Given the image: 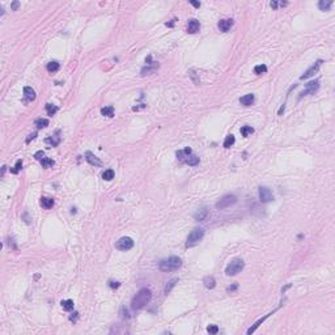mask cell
<instances>
[{"label": "cell", "mask_w": 335, "mask_h": 335, "mask_svg": "<svg viewBox=\"0 0 335 335\" xmlns=\"http://www.w3.org/2000/svg\"><path fill=\"white\" fill-rule=\"evenodd\" d=\"M152 298V292L148 289V288H142L135 296H134L132 301H131V306L134 310H139V309H143L144 306L149 304Z\"/></svg>", "instance_id": "obj_1"}, {"label": "cell", "mask_w": 335, "mask_h": 335, "mask_svg": "<svg viewBox=\"0 0 335 335\" xmlns=\"http://www.w3.org/2000/svg\"><path fill=\"white\" fill-rule=\"evenodd\" d=\"M182 265V261L178 258V257H170L168 259H164L160 262L158 269L164 271V272H170V271H176L178 270Z\"/></svg>", "instance_id": "obj_2"}, {"label": "cell", "mask_w": 335, "mask_h": 335, "mask_svg": "<svg viewBox=\"0 0 335 335\" xmlns=\"http://www.w3.org/2000/svg\"><path fill=\"white\" fill-rule=\"evenodd\" d=\"M244 267H245L244 261H242L241 258H234L233 261H230V263L228 266H226L225 274L228 276H234L237 274H240V272L244 270Z\"/></svg>", "instance_id": "obj_3"}, {"label": "cell", "mask_w": 335, "mask_h": 335, "mask_svg": "<svg viewBox=\"0 0 335 335\" xmlns=\"http://www.w3.org/2000/svg\"><path fill=\"white\" fill-rule=\"evenodd\" d=\"M204 237V229L202 228H195L194 230H191V233L189 234L187 241H186V247H193L197 246L202 238Z\"/></svg>", "instance_id": "obj_4"}, {"label": "cell", "mask_w": 335, "mask_h": 335, "mask_svg": "<svg viewBox=\"0 0 335 335\" xmlns=\"http://www.w3.org/2000/svg\"><path fill=\"white\" fill-rule=\"evenodd\" d=\"M115 247L118 250H122V251H127L134 247V240L131 237H122L119 238L117 242H115Z\"/></svg>", "instance_id": "obj_5"}, {"label": "cell", "mask_w": 335, "mask_h": 335, "mask_svg": "<svg viewBox=\"0 0 335 335\" xmlns=\"http://www.w3.org/2000/svg\"><path fill=\"white\" fill-rule=\"evenodd\" d=\"M236 202H237V198L234 197V195H225V197H223L217 203H216V208L217 209L228 208V207H230V205H233Z\"/></svg>", "instance_id": "obj_6"}, {"label": "cell", "mask_w": 335, "mask_h": 335, "mask_svg": "<svg viewBox=\"0 0 335 335\" xmlns=\"http://www.w3.org/2000/svg\"><path fill=\"white\" fill-rule=\"evenodd\" d=\"M259 199L262 203H269L271 200H274V195H272L271 190L266 186H261L259 187Z\"/></svg>", "instance_id": "obj_7"}, {"label": "cell", "mask_w": 335, "mask_h": 335, "mask_svg": "<svg viewBox=\"0 0 335 335\" xmlns=\"http://www.w3.org/2000/svg\"><path fill=\"white\" fill-rule=\"evenodd\" d=\"M318 88H319V81H318V80L308 82L306 86H305V90H302V92H301V97H302V96L314 94V93H316V92L318 90Z\"/></svg>", "instance_id": "obj_8"}, {"label": "cell", "mask_w": 335, "mask_h": 335, "mask_svg": "<svg viewBox=\"0 0 335 335\" xmlns=\"http://www.w3.org/2000/svg\"><path fill=\"white\" fill-rule=\"evenodd\" d=\"M322 63H323V60H317L316 63H314V64L310 67V68H309V70L305 72V74L301 75L300 79H301V80H305V79H309V77H312L314 74H317V71L319 70V67L322 66Z\"/></svg>", "instance_id": "obj_9"}, {"label": "cell", "mask_w": 335, "mask_h": 335, "mask_svg": "<svg viewBox=\"0 0 335 335\" xmlns=\"http://www.w3.org/2000/svg\"><path fill=\"white\" fill-rule=\"evenodd\" d=\"M219 29L221 32H228V30L233 26V20L232 18H224V20H220L219 24H217Z\"/></svg>", "instance_id": "obj_10"}, {"label": "cell", "mask_w": 335, "mask_h": 335, "mask_svg": "<svg viewBox=\"0 0 335 335\" xmlns=\"http://www.w3.org/2000/svg\"><path fill=\"white\" fill-rule=\"evenodd\" d=\"M199 29H200V24L198 20H189V22H187V32L190 34H195L197 32H199Z\"/></svg>", "instance_id": "obj_11"}, {"label": "cell", "mask_w": 335, "mask_h": 335, "mask_svg": "<svg viewBox=\"0 0 335 335\" xmlns=\"http://www.w3.org/2000/svg\"><path fill=\"white\" fill-rule=\"evenodd\" d=\"M85 158H86V161H88L90 165H93V166H102V161L98 157H96L92 152H86Z\"/></svg>", "instance_id": "obj_12"}, {"label": "cell", "mask_w": 335, "mask_h": 335, "mask_svg": "<svg viewBox=\"0 0 335 335\" xmlns=\"http://www.w3.org/2000/svg\"><path fill=\"white\" fill-rule=\"evenodd\" d=\"M254 101H255V97L254 94H245L244 97H241L240 98V102H241V105H244V106H251L254 104Z\"/></svg>", "instance_id": "obj_13"}, {"label": "cell", "mask_w": 335, "mask_h": 335, "mask_svg": "<svg viewBox=\"0 0 335 335\" xmlns=\"http://www.w3.org/2000/svg\"><path fill=\"white\" fill-rule=\"evenodd\" d=\"M207 215H208V208L203 207V208L198 209L197 212L194 213V219L197 220V221H203L205 217H207Z\"/></svg>", "instance_id": "obj_14"}, {"label": "cell", "mask_w": 335, "mask_h": 335, "mask_svg": "<svg viewBox=\"0 0 335 335\" xmlns=\"http://www.w3.org/2000/svg\"><path fill=\"white\" fill-rule=\"evenodd\" d=\"M191 153H193V151H191V149H190V148L187 147V148L182 149V151H178V152H177V158L179 160V161L185 162V161H186V158H187V157H189Z\"/></svg>", "instance_id": "obj_15"}, {"label": "cell", "mask_w": 335, "mask_h": 335, "mask_svg": "<svg viewBox=\"0 0 335 335\" xmlns=\"http://www.w3.org/2000/svg\"><path fill=\"white\" fill-rule=\"evenodd\" d=\"M24 97L26 101H34L35 100V90L30 86H25L24 88Z\"/></svg>", "instance_id": "obj_16"}, {"label": "cell", "mask_w": 335, "mask_h": 335, "mask_svg": "<svg viewBox=\"0 0 335 335\" xmlns=\"http://www.w3.org/2000/svg\"><path fill=\"white\" fill-rule=\"evenodd\" d=\"M271 314H274V312H271V313H269V314H266L265 317H262L261 319H258V321H257V322H255V323L253 325V326H251V327H250L249 330H247V334H251V333H254L255 330L259 327V325H261V323H263V322L266 321V319H267V318H269V317L271 316Z\"/></svg>", "instance_id": "obj_17"}, {"label": "cell", "mask_w": 335, "mask_h": 335, "mask_svg": "<svg viewBox=\"0 0 335 335\" xmlns=\"http://www.w3.org/2000/svg\"><path fill=\"white\" fill-rule=\"evenodd\" d=\"M203 283H204V287L205 288H208V289H212V288H215L216 285V280H215V277L213 276H205L204 279H203Z\"/></svg>", "instance_id": "obj_18"}, {"label": "cell", "mask_w": 335, "mask_h": 335, "mask_svg": "<svg viewBox=\"0 0 335 335\" xmlns=\"http://www.w3.org/2000/svg\"><path fill=\"white\" fill-rule=\"evenodd\" d=\"M331 6H333L331 0H321V2L318 3V8L321 9V11H329V9L331 8Z\"/></svg>", "instance_id": "obj_19"}, {"label": "cell", "mask_w": 335, "mask_h": 335, "mask_svg": "<svg viewBox=\"0 0 335 335\" xmlns=\"http://www.w3.org/2000/svg\"><path fill=\"white\" fill-rule=\"evenodd\" d=\"M41 204H42L43 208L50 209L54 205V199L53 198H42L41 199Z\"/></svg>", "instance_id": "obj_20"}, {"label": "cell", "mask_w": 335, "mask_h": 335, "mask_svg": "<svg viewBox=\"0 0 335 335\" xmlns=\"http://www.w3.org/2000/svg\"><path fill=\"white\" fill-rule=\"evenodd\" d=\"M101 114L104 117H114V107L113 106H106V107H102L101 109Z\"/></svg>", "instance_id": "obj_21"}, {"label": "cell", "mask_w": 335, "mask_h": 335, "mask_svg": "<svg viewBox=\"0 0 335 335\" xmlns=\"http://www.w3.org/2000/svg\"><path fill=\"white\" fill-rule=\"evenodd\" d=\"M185 162H186L187 165H190V166H195V165L199 164V157L191 153V154H190V156L186 158V161H185Z\"/></svg>", "instance_id": "obj_22"}, {"label": "cell", "mask_w": 335, "mask_h": 335, "mask_svg": "<svg viewBox=\"0 0 335 335\" xmlns=\"http://www.w3.org/2000/svg\"><path fill=\"white\" fill-rule=\"evenodd\" d=\"M59 63L58 62H50V63H47V66H46V68H47L49 72H51V74H54V72H56L59 70Z\"/></svg>", "instance_id": "obj_23"}, {"label": "cell", "mask_w": 335, "mask_h": 335, "mask_svg": "<svg viewBox=\"0 0 335 335\" xmlns=\"http://www.w3.org/2000/svg\"><path fill=\"white\" fill-rule=\"evenodd\" d=\"M34 125H35L37 128H45V127L49 126V121L45 119V118H39V119H37L34 122Z\"/></svg>", "instance_id": "obj_24"}, {"label": "cell", "mask_w": 335, "mask_h": 335, "mask_svg": "<svg viewBox=\"0 0 335 335\" xmlns=\"http://www.w3.org/2000/svg\"><path fill=\"white\" fill-rule=\"evenodd\" d=\"M253 132H254V128L251 127V126H244V127H241V134H242V136H245V138H247L249 135H251Z\"/></svg>", "instance_id": "obj_25"}, {"label": "cell", "mask_w": 335, "mask_h": 335, "mask_svg": "<svg viewBox=\"0 0 335 335\" xmlns=\"http://www.w3.org/2000/svg\"><path fill=\"white\" fill-rule=\"evenodd\" d=\"M47 144H50V146H53V147H56L58 144L60 143V138L59 136H51V138H47L45 140Z\"/></svg>", "instance_id": "obj_26"}, {"label": "cell", "mask_w": 335, "mask_h": 335, "mask_svg": "<svg viewBox=\"0 0 335 335\" xmlns=\"http://www.w3.org/2000/svg\"><path fill=\"white\" fill-rule=\"evenodd\" d=\"M234 142H236V139H234V136L230 134V135H228V136L225 138V140H224V147H225V148H230V147L234 144Z\"/></svg>", "instance_id": "obj_27"}, {"label": "cell", "mask_w": 335, "mask_h": 335, "mask_svg": "<svg viewBox=\"0 0 335 335\" xmlns=\"http://www.w3.org/2000/svg\"><path fill=\"white\" fill-rule=\"evenodd\" d=\"M62 306H63L64 310L70 312V310L74 309V301H72V300H63V301H62Z\"/></svg>", "instance_id": "obj_28"}, {"label": "cell", "mask_w": 335, "mask_h": 335, "mask_svg": "<svg viewBox=\"0 0 335 335\" xmlns=\"http://www.w3.org/2000/svg\"><path fill=\"white\" fill-rule=\"evenodd\" d=\"M102 178H104L105 181H111V179L114 178V170H113V169H107V170H105L104 174H102Z\"/></svg>", "instance_id": "obj_29"}, {"label": "cell", "mask_w": 335, "mask_h": 335, "mask_svg": "<svg viewBox=\"0 0 335 335\" xmlns=\"http://www.w3.org/2000/svg\"><path fill=\"white\" fill-rule=\"evenodd\" d=\"M41 164H42L43 168H50V166H54L55 162H54V160H51L49 157H45V158L41 160Z\"/></svg>", "instance_id": "obj_30"}, {"label": "cell", "mask_w": 335, "mask_h": 335, "mask_svg": "<svg viewBox=\"0 0 335 335\" xmlns=\"http://www.w3.org/2000/svg\"><path fill=\"white\" fill-rule=\"evenodd\" d=\"M157 67H158V64H154V63H153V66H152V67H146V68H143V70H142V75L144 76V75L152 74V72L156 71Z\"/></svg>", "instance_id": "obj_31"}, {"label": "cell", "mask_w": 335, "mask_h": 335, "mask_svg": "<svg viewBox=\"0 0 335 335\" xmlns=\"http://www.w3.org/2000/svg\"><path fill=\"white\" fill-rule=\"evenodd\" d=\"M46 111H47V114L50 117H53V115H55V113L58 111V107L54 106V105H51V104H47V105H46Z\"/></svg>", "instance_id": "obj_32"}, {"label": "cell", "mask_w": 335, "mask_h": 335, "mask_svg": "<svg viewBox=\"0 0 335 335\" xmlns=\"http://www.w3.org/2000/svg\"><path fill=\"white\" fill-rule=\"evenodd\" d=\"M177 281H178V279H177V277H176V279H172L170 281H169V283H168V284H166V287H165V295H168V293H169V292H170V291H172V288H173L174 285H176V284H177Z\"/></svg>", "instance_id": "obj_33"}, {"label": "cell", "mask_w": 335, "mask_h": 335, "mask_svg": "<svg viewBox=\"0 0 335 335\" xmlns=\"http://www.w3.org/2000/svg\"><path fill=\"white\" fill-rule=\"evenodd\" d=\"M254 72L257 75H262V74H266L267 72V67L265 64H259V66H255L254 68Z\"/></svg>", "instance_id": "obj_34"}, {"label": "cell", "mask_w": 335, "mask_h": 335, "mask_svg": "<svg viewBox=\"0 0 335 335\" xmlns=\"http://www.w3.org/2000/svg\"><path fill=\"white\" fill-rule=\"evenodd\" d=\"M207 331L209 334H217L219 333V327L216 326V325H209V326L207 327Z\"/></svg>", "instance_id": "obj_35"}, {"label": "cell", "mask_w": 335, "mask_h": 335, "mask_svg": "<svg viewBox=\"0 0 335 335\" xmlns=\"http://www.w3.org/2000/svg\"><path fill=\"white\" fill-rule=\"evenodd\" d=\"M121 318L123 319H126V318H130V316H128V310L125 308V306H122L121 308Z\"/></svg>", "instance_id": "obj_36"}, {"label": "cell", "mask_w": 335, "mask_h": 335, "mask_svg": "<svg viewBox=\"0 0 335 335\" xmlns=\"http://www.w3.org/2000/svg\"><path fill=\"white\" fill-rule=\"evenodd\" d=\"M22 168V161L21 160H18V161L16 162V166H14V169H12V173H14V174H17L18 173V170Z\"/></svg>", "instance_id": "obj_37"}, {"label": "cell", "mask_w": 335, "mask_h": 335, "mask_svg": "<svg viewBox=\"0 0 335 335\" xmlns=\"http://www.w3.org/2000/svg\"><path fill=\"white\" fill-rule=\"evenodd\" d=\"M34 157H35V160H38V161H41V160H42V158H45V152H43V151H38L37 153L34 154Z\"/></svg>", "instance_id": "obj_38"}, {"label": "cell", "mask_w": 335, "mask_h": 335, "mask_svg": "<svg viewBox=\"0 0 335 335\" xmlns=\"http://www.w3.org/2000/svg\"><path fill=\"white\" fill-rule=\"evenodd\" d=\"M109 285H110L111 288H118V287H119L121 284H119V283H118V281H113V280H110V281H109Z\"/></svg>", "instance_id": "obj_39"}, {"label": "cell", "mask_w": 335, "mask_h": 335, "mask_svg": "<svg viewBox=\"0 0 335 335\" xmlns=\"http://www.w3.org/2000/svg\"><path fill=\"white\" fill-rule=\"evenodd\" d=\"M20 7V3L18 2H13L12 4H11V8H12V11H16V9Z\"/></svg>", "instance_id": "obj_40"}, {"label": "cell", "mask_w": 335, "mask_h": 335, "mask_svg": "<svg viewBox=\"0 0 335 335\" xmlns=\"http://www.w3.org/2000/svg\"><path fill=\"white\" fill-rule=\"evenodd\" d=\"M35 136H37V132H34V134H32V135H29V138L26 139V143H30V140H33Z\"/></svg>", "instance_id": "obj_41"}, {"label": "cell", "mask_w": 335, "mask_h": 335, "mask_svg": "<svg viewBox=\"0 0 335 335\" xmlns=\"http://www.w3.org/2000/svg\"><path fill=\"white\" fill-rule=\"evenodd\" d=\"M236 288H237V284H233L232 287H228V289H226V291H228V292H233V291H236Z\"/></svg>", "instance_id": "obj_42"}, {"label": "cell", "mask_w": 335, "mask_h": 335, "mask_svg": "<svg viewBox=\"0 0 335 335\" xmlns=\"http://www.w3.org/2000/svg\"><path fill=\"white\" fill-rule=\"evenodd\" d=\"M270 6H271V8H272V9H276L279 4H277L276 2H271V3H270Z\"/></svg>", "instance_id": "obj_43"}, {"label": "cell", "mask_w": 335, "mask_h": 335, "mask_svg": "<svg viewBox=\"0 0 335 335\" xmlns=\"http://www.w3.org/2000/svg\"><path fill=\"white\" fill-rule=\"evenodd\" d=\"M77 314H79V313H74V316H71V317H70L71 321H74V322L76 321V319H77Z\"/></svg>", "instance_id": "obj_44"}, {"label": "cell", "mask_w": 335, "mask_h": 335, "mask_svg": "<svg viewBox=\"0 0 335 335\" xmlns=\"http://www.w3.org/2000/svg\"><path fill=\"white\" fill-rule=\"evenodd\" d=\"M190 3H191L194 7H197V8H199V7H200V3H198V2H190Z\"/></svg>", "instance_id": "obj_45"}, {"label": "cell", "mask_w": 335, "mask_h": 335, "mask_svg": "<svg viewBox=\"0 0 335 335\" xmlns=\"http://www.w3.org/2000/svg\"><path fill=\"white\" fill-rule=\"evenodd\" d=\"M284 111V105H283L281 107H280V110H279V115H281V113Z\"/></svg>", "instance_id": "obj_46"}]
</instances>
